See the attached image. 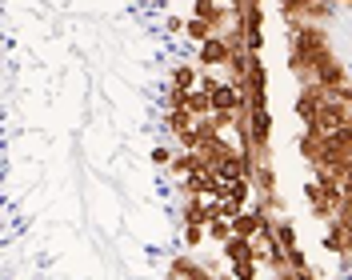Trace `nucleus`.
<instances>
[{"label":"nucleus","instance_id":"obj_1","mask_svg":"<svg viewBox=\"0 0 352 280\" xmlns=\"http://www.w3.org/2000/svg\"><path fill=\"white\" fill-rule=\"evenodd\" d=\"M305 200L316 220H332L336 208L344 204V193H340V180L332 173H312V180L305 184Z\"/></svg>","mask_w":352,"mask_h":280},{"label":"nucleus","instance_id":"obj_2","mask_svg":"<svg viewBox=\"0 0 352 280\" xmlns=\"http://www.w3.org/2000/svg\"><path fill=\"white\" fill-rule=\"evenodd\" d=\"M332 100V92L329 88H320V85H305L300 88V96H296V116H300V120H316V116H320V108L329 105Z\"/></svg>","mask_w":352,"mask_h":280},{"label":"nucleus","instance_id":"obj_3","mask_svg":"<svg viewBox=\"0 0 352 280\" xmlns=\"http://www.w3.org/2000/svg\"><path fill=\"white\" fill-rule=\"evenodd\" d=\"M204 68H224L228 61H232V48H228V41L224 36H212V41L200 44V56H197Z\"/></svg>","mask_w":352,"mask_h":280},{"label":"nucleus","instance_id":"obj_4","mask_svg":"<svg viewBox=\"0 0 352 280\" xmlns=\"http://www.w3.org/2000/svg\"><path fill=\"white\" fill-rule=\"evenodd\" d=\"M208 96H212V108H217V112H241L244 108V92L236 85H228V80H220Z\"/></svg>","mask_w":352,"mask_h":280},{"label":"nucleus","instance_id":"obj_5","mask_svg":"<svg viewBox=\"0 0 352 280\" xmlns=\"http://www.w3.org/2000/svg\"><path fill=\"white\" fill-rule=\"evenodd\" d=\"M268 224V213H261V208H244L236 220H232V237H248L256 240L261 237V228Z\"/></svg>","mask_w":352,"mask_h":280},{"label":"nucleus","instance_id":"obj_6","mask_svg":"<svg viewBox=\"0 0 352 280\" xmlns=\"http://www.w3.org/2000/svg\"><path fill=\"white\" fill-rule=\"evenodd\" d=\"M180 216H184V224H208L212 220V200L208 196H188Z\"/></svg>","mask_w":352,"mask_h":280},{"label":"nucleus","instance_id":"obj_7","mask_svg":"<svg viewBox=\"0 0 352 280\" xmlns=\"http://www.w3.org/2000/svg\"><path fill=\"white\" fill-rule=\"evenodd\" d=\"M192 17H200V21H208L212 28H224V24L232 21V12H228V8H224L220 0H197Z\"/></svg>","mask_w":352,"mask_h":280},{"label":"nucleus","instance_id":"obj_8","mask_svg":"<svg viewBox=\"0 0 352 280\" xmlns=\"http://www.w3.org/2000/svg\"><path fill=\"white\" fill-rule=\"evenodd\" d=\"M200 272H204V264H200L197 257H173V264H168V280H200Z\"/></svg>","mask_w":352,"mask_h":280},{"label":"nucleus","instance_id":"obj_9","mask_svg":"<svg viewBox=\"0 0 352 280\" xmlns=\"http://www.w3.org/2000/svg\"><path fill=\"white\" fill-rule=\"evenodd\" d=\"M164 129L173 132L176 140H180V136H184V132H192V129H197V116H192V112H188V108H173V112H168V116H164Z\"/></svg>","mask_w":352,"mask_h":280},{"label":"nucleus","instance_id":"obj_10","mask_svg":"<svg viewBox=\"0 0 352 280\" xmlns=\"http://www.w3.org/2000/svg\"><path fill=\"white\" fill-rule=\"evenodd\" d=\"M312 4L316 0H280V12H285L288 24H305L308 12H312Z\"/></svg>","mask_w":352,"mask_h":280},{"label":"nucleus","instance_id":"obj_11","mask_svg":"<svg viewBox=\"0 0 352 280\" xmlns=\"http://www.w3.org/2000/svg\"><path fill=\"white\" fill-rule=\"evenodd\" d=\"M252 193H256V189H252V176H244V180H232V184H228V196H224V200H232L236 208H248Z\"/></svg>","mask_w":352,"mask_h":280},{"label":"nucleus","instance_id":"obj_12","mask_svg":"<svg viewBox=\"0 0 352 280\" xmlns=\"http://www.w3.org/2000/svg\"><path fill=\"white\" fill-rule=\"evenodd\" d=\"M168 85L188 88V92H192V88H200V72H197L192 65H176V68H173V76H168Z\"/></svg>","mask_w":352,"mask_h":280},{"label":"nucleus","instance_id":"obj_13","mask_svg":"<svg viewBox=\"0 0 352 280\" xmlns=\"http://www.w3.org/2000/svg\"><path fill=\"white\" fill-rule=\"evenodd\" d=\"M184 36H188V41H197V44H204V41H212V36H217V28H212L208 21H200V17H192V21L184 24Z\"/></svg>","mask_w":352,"mask_h":280},{"label":"nucleus","instance_id":"obj_14","mask_svg":"<svg viewBox=\"0 0 352 280\" xmlns=\"http://www.w3.org/2000/svg\"><path fill=\"white\" fill-rule=\"evenodd\" d=\"M188 112H192L197 120H204V116H212V112H217V108H212V96H208L204 88H197V92L188 96Z\"/></svg>","mask_w":352,"mask_h":280},{"label":"nucleus","instance_id":"obj_15","mask_svg":"<svg viewBox=\"0 0 352 280\" xmlns=\"http://www.w3.org/2000/svg\"><path fill=\"white\" fill-rule=\"evenodd\" d=\"M276 240H280V248H285V252L300 248V244H296V228H292V220H285V216L276 220Z\"/></svg>","mask_w":352,"mask_h":280},{"label":"nucleus","instance_id":"obj_16","mask_svg":"<svg viewBox=\"0 0 352 280\" xmlns=\"http://www.w3.org/2000/svg\"><path fill=\"white\" fill-rule=\"evenodd\" d=\"M228 277L232 280H256L261 277V264H256V260H236V264L228 268Z\"/></svg>","mask_w":352,"mask_h":280},{"label":"nucleus","instance_id":"obj_17","mask_svg":"<svg viewBox=\"0 0 352 280\" xmlns=\"http://www.w3.org/2000/svg\"><path fill=\"white\" fill-rule=\"evenodd\" d=\"M184 248H200L204 240H208V224H184Z\"/></svg>","mask_w":352,"mask_h":280},{"label":"nucleus","instance_id":"obj_18","mask_svg":"<svg viewBox=\"0 0 352 280\" xmlns=\"http://www.w3.org/2000/svg\"><path fill=\"white\" fill-rule=\"evenodd\" d=\"M197 92V88H192ZM188 88H176V85H168V92H164V105H168V112L173 108H188V96H192Z\"/></svg>","mask_w":352,"mask_h":280},{"label":"nucleus","instance_id":"obj_19","mask_svg":"<svg viewBox=\"0 0 352 280\" xmlns=\"http://www.w3.org/2000/svg\"><path fill=\"white\" fill-rule=\"evenodd\" d=\"M228 237H232V220H208V240L224 244Z\"/></svg>","mask_w":352,"mask_h":280},{"label":"nucleus","instance_id":"obj_20","mask_svg":"<svg viewBox=\"0 0 352 280\" xmlns=\"http://www.w3.org/2000/svg\"><path fill=\"white\" fill-rule=\"evenodd\" d=\"M173 160H176V152L168 149V144H156L153 149V164L156 169H173Z\"/></svg>","mask_w":352,"mask_h":280},{"label":"nucleus","instance_id":"obj_21","mask_svg":"<svg viewBox=\"0 0 352 280\" xmlns=\"http://www.w3.org/2000/svg\"><path fill=\"white\" fill-rule=\"evenodd\" d=\"M164 24H168V32H184V24H188V21H180V17H168Z\"/></svg>","mask_w":352,"mask_h":280},{"label":"nucleus","instance_id":"obj_22","mask_svg":"<svg viewBox=\"0 0 352 280\" xmlns=\"http://www.w3.org/2000/svg\"><path fill=\"white\" fill-rule=\"evenodd\" d=\"M272 280H296V277H292V272H276Z\"/></svg>","mask_w":352,"mask_h":280},{"label":"nucleus","instance_id":"obj_23","mask_svg":"<svg viewBox=\"0 0 352 280\" xmlns=\"http://www.w3.org/2000/svg\"><path fill=\"white\" fill-rule=\"evenodd\" d=\"M224 280H232V277H224Z\"/></svg>","mask_w":352,"mask_h":280}]
</instances>
